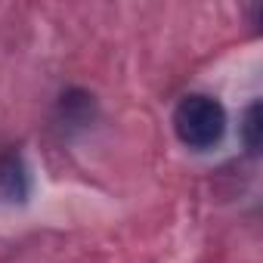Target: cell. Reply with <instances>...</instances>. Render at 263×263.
I'll use <instances>...</instances> for the list:
<instances>
[{"label":"cell","mask_w":263,"mask_h":263,"mask_svg":"<svg viewBox=\"0 0 263 263\" xmlns=\"http://www.w3.org/2000/svg\"><path fill=\"white\" fill-rule=\"evenodd\" d=\"M93 96L90 93H84V90H68V93H62V99H59V118H62V124H68V127H84V124H90L93 121Z\"/></svg>","instance_id":"obj_3"},{"label":"cell","mask_w":263,"mask_h":263,"mask_svg":"<svg viewBox=\"0 0 263 263\" xmlns=\"http://www.w3.org/2000/svg\"><path fill=\"white\" fill-rule=\"evenodd\" d=\"M31 195V171L25 164V155L16 149L0 152V198L10 204H22Z\"/></svg>","instance_id":"obj_2"},{"label":"cell","mask_w":263,"mask_h":263,"mask_svg":"<svg viewBox=\"0 0 263 263\" xmlns=\"http://www.w3.org/2000/svg\"><path fill=\"white\" fill-rule=\"evenodd\" d=\"M174 134L186 149H214L226 134V108L208 93H189L174 108Z\"/></svg>","instance_id":"obj_1"},{"label":"cell","mask_w":263,"mask_h":263,"mask_svg":"<svg viewBox=\"0 0 263 263\" xmlns=\"http://www.w3.org/2000/svg\"><path fill=\"white\" fill-rule=\"evenodd\" d=\"M241 143L251 155L260 152V143H263V111H260V102L254 99L245 115H241Z\"/></svg>","instance_id":"obj_4"}]
</instances>
